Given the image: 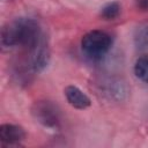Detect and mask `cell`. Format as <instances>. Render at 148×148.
<instances>
[{
  "instance_id": "10",
  "label": "cell",
  "mask_w": 148,
  "mask_h": 148,
  "mask_svg": "<svg viewBox=\"0 0 148 148\" xmlns=\"http://www.w3.org/2000/svg\"><path fill=\"white\" fill-rule=\"evenodd\" d=\"M120 12H121V6L118 1H111V2H108L105 3L101 10H99V16L103 18V20H106V21H111V20H116L119 15H120Z\"/></svg>"
},
{
  "instance_id": "9",
  "label": "cell",
  "mask_w": 148,
  "mask_h": 148,
  "mask_svg": "<svg viewBox=\"0 0 148 148\" xmlns=\"http://www.w3.org/2000/svg\"><path fill=\"white\" fill-rule=\"evenodd\" d=\"M133 72L136 79L143 83H148V53L140 56L135 60Z\"/></svg>"
},
{
  "instance_id": "3",
  "label": "cell",
  "mask_w": 148,
  "mask_h": 148,
  "mask_svg": "<svg viewBox=\"0 0 148 148\" xmlns=\"http://www.w3.org/2000/svg\"><path fill=\"white\" fill-rule=\"evenodd\" d=\"M31 113L37 123L44 127L57 130L61 125L60 109L56 103L49 99L36 101L31 106Z\"/></svg>"
},
{
  "instance_id": "4",
  "label": "cell",
  "mask_w": 148,
  "mask_h": 148,
  "mask_svg": "<svg viewBox=\"0 0 148 148\" xmlns=\"http://www.w3.org/2000/svg\"><path fill=\"white\" fill-rule=\"evenodd\" d=\"M27 51H28V58H27L28 69L34 74L42 73L49 66L51 59V53L46 36Z\"/></svg>"
},
{
  "instance_id": "1",
  "label": "cell",
  "mask_w": 148,
  "mask_h": 148,
  "mask_svg": "<svg viewBox=\"0 0 148 148\" xmlns=\"http://www.w3.org/2000/svg\"><path fill=\"white\" fill-rule=\"evenodd\" d=\"M39 22L32 17H17L1 29V46L3 50L15 47L31 49L45 37Z\"/></svg>"
},
{
  "instance_id": "5",
  "label": "cell",
  "mask_w": 148,
  "mask_h": 148,
  "mask_svg": "<svg viewBox=\"0 0 148 148\" xmlns=\"http://www.w3.org/2000/svg\"><path fill=\"white\" fill-rule=\"evenodd\" d=\"M27 138V133L23 127L15 124H2L0 126V140L8 146L20 145Z\"/></svg>"
},
{
  "instance_id": "11",
  "label": "cell",
  "mask_w": 148,
  "mask_h": 148,
  "mask_svg": "<svg viewBox=\"0 0 148 148\" xmlns=\"http://www.w3.org/2000/svg\"><path fill=\"white\" fill-rule=\"evenodd\" d=\"M135 6L138 9L142 12L148 10V0H135Z\"/></svg>"
},
{
  "instance_id": "7",
  "label": "cell",
  "mask_w": 148,
  "mask_h": 148,
  "mask_svg": "<svg viewBox=\"0 0 148 148\" xmlns=\"http://www.w3.org/2000/svg\"><path fill=\"white\" fill-rule=\"evenodd\" d=\"M103 94L106 95L110 99L120 102L125 99L128 95V88L126 82L120 79H109L103 83Z\"/></svg>"
},
{
  "instance_id": "12",
  "label": "cell",
  "mask_w": 148,
  "mask_h": 148,
  "mask_svg": "<svg viewBox=\"0 0 148 148\" xmlns=\"http://www.w3.org/2000/svg\"><path fill=\"white\" fill-rule=\"evenodd\" d=\"M3 1H6V0H3Z\"/></svg>"
},
{
  "instance_id": "2",
  "label": "cell",
  "mask_w": 148,
  "mask_h": 148,
  "mask_svg": "<svg viewBox=\"0 0 148 148\" xmlns=\"http://www.w3.org/2000/svg\"><path fill=\"white\" fill-rule=\"evenodd\" d=\"M113 39L102 30H91L81 39L82 53L91 61H101L111 50Z\"/></svg>"
},
{
  "instance_id": "6",
  "label": "cell",
  "mask_w": 148,
  "mask_h": 148,
  "mask_svg": "<svg viewBox=\"0 0 148 148\" xmlns=\"http://www.w3.org/2000/svg\"><path fill=\"white\" fill-rule=\"evenodd\" d=\"M64 94L68 104L74 109L84 110L91 105V99L89 98V96L76 86H67L64 90Z\"/></svg>"
},
{
  "instance_id": "8",
  "label": "cell",
  "mask_w": 148,
  "mask_h": 148,
  "mask_svg": "<svg viewBox=\"0 0 148 148\" xmlns=\"http://www.w3.org/2000/svg\"><path fill=\"white\" fill-rule=\"evenodd\" d=\"M133 42L138 50L148 51V23L140 24L133 34Z\"/></svg>"
}]
</instances>
